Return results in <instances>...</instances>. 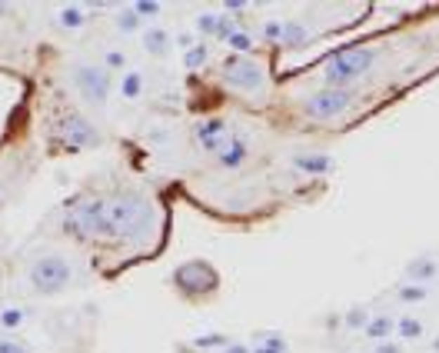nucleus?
<instances>
[{
  "mask_svg": "<svg viewBox=\"0 0 439 353\" xmlns=\"http://www.w3.org/2000/svg\"><path fill=\"white\" fill-rule=\"evenodd\" d=\"M107 220H110V240L113 247H133L150 233L153 227V207L150 200L133 187H124L110 193V207H107Z\"/></svg>",
  "mask_w": 439,
  "mask_h": 353,
  "instance_id": "f257e3e1",
  "label": "nucleus"
},
{
  "mask_svg": "<svg viewBox=\"0 0 439 353\" xmlns=\"http://www.w3.org/2000/svg\"><path fill=\"white\" fill-rule=\"evenodd\" d=\"M107 207H110V197L107 193H97V190H84L80 197L63 207L60 214V230L77 243H93L100 240L107 243L110 240V220H107Z\"/></svg>",
  "mask_w": 439,
  "mask_h": 353,
  "instance_id": "f03ea898",
  "label": "nucleus"
},
{
  "mask_svg": "<svg viewBox=\"0 0 439 353\" xmlns=\"http://www.w3.org/2000/svg\"><path fill=\"white\" fill-rule=\"evenodd\" d=\"M77 280V267L67 253H57V250H47V253H37L30 267H27V290L37 293V297H57V293L70 290Z\"/></svg>",
  "mask_w": 439,
  "mask_h": 353,
  "instance_id": "7ed1b4c3",
  "label": "nucleus"
},
{
  "mask_svg": "<svg viewBox=\"0 0 439 353\" xmlns=\"http://www.w3.org/2000/svg\"><path fill=\"white\" fill-rule=\"evenodd\" d=\"M47 140L57 153H80V150H93L103 143V134L97 130V124L84 117L80 110H60L51 117V130Z\"/></svg>",
  "mask_w": 439,
  "mask_h": 353,
  "instance_id": "20e7f679",
  "label": "nucleus"
},
{
  "mask_svg": "<svg viewBox=\"0 0 439 353\" xmlns=\"http://www.w3.org/2000/svg\"><path fill=\"white\" fill-rule=\"evenodd\" d=\"M379 60V47H346L323 60V87L353 90Z\"/></svg>",
  "mask_w": 439,
  "mask_h": 353,
  "instance_id": "39448f33",
  "label": "nucleus"
},
{
  "mask_svg": "<svg viewBox=\"0 0 439 353\" xmlns=\"http://www.w3.org/2000/svg\"><path fill=\"white\" fill-rule=\"evenodd\" d=\"M170 287L187 303H203V300H210V297H216V290H220V274H216V267L207 264V260H187V264L173 267Z\"/></svg>",
  "mask_w": 439,
  "mask_h": 353,
  "instance_id": "423d86ee",
  "label": "nucleus"
},
{
  "mask_svg": "<svg viewBox=\"0 0 439 353\" xmlns=\"http://www.w3.org/2000/svg\"><path fill=\"white\" fill-rule=\"evenodd\" d=\"M70 84H74L77 97L84 103H90V107H103L113 94V74L103 63H90V60L74 63L70 67Z\"/></svg>",
  "mask_w": 439,
  "mask_h": 353,
  "instance_id": "0eeeda50",
  "label": "nucleus"
},
{
  "mask_svg": "<svg viewBox=\"0 0 439 353\" xmlns=\"http://www.w3.org/2000/svg\"><path fill=\"white\" fill-rule=\"evenodd\" d=\"M223 84L230 90H237V94H263L270 87V70L263 67V60H256V57H230L223 63Z\"/></svg>",
  "mask_w": 439,
  "mask_h": 353,
  "instance_id": "6e6552de",
  "label": "nucleus"
},
{
  "mask_svg": "<svg viewBox=\"0 0 439 353\" xmlns=\"http://www.w3.org/2000/svg\"><path fill=\"white\" fill-rule=\"evenodd\" d=\"M353 101H356V94H353V90L320 87V90H310V94L303 97L300 110L310 117V120H336V117L350 114Z\"/></svg>",
  "mask_w": 439,
  "mask_h": 353,
  "instance_id": "1a4fd4ad",
  "label": "nucleus"
},
{
  "mask_svg": "<svg viewBox=\"0 0 439 353\" xmlns=\"http://www.w3.org/2000/svg\"><path fill=\"white\" fill-rule=\"evenodd\" d=\"M193 140H197L200 150L216 157L220 147L230 140V124H226L223 117H203V120H197V127H193Z\"/></svg>",
  "mask_w": 439,
  "mask_h": 353,
  "instance_id": "9d476101",
  "label": "nucleus"
},
{
  "mask_svg": "<svg viewBox=\"0 0 439 353\" xmlns=\"http://www.w3.org/2000/svg\"><path fill=\"white\" fill-rule=\"evenodd\" d=\"M237 17H226L223 11H203L197 13V20H193V30L200 34V40H226L233 30H237Z\"/></svg>",
  "mask_w": 439,
  "mask_h": 353,
  "instance_id": "9b49d317",
  "label": "nucleus"
},
{
  "mask_svg": "<svg viewBox=\"0 0 439 353\" xmlns=\"http://www.w3.org/2000/svg\"><path fill=\"white\" fill-rule=\"evenodd\" d=\"M402 277H406V283H419V287L436 283L439 257H433V253H416V257H409L406 267H402Z\"/></svg>",
  "mask_w": 439,
  "mask_h": 353,
  "instance_id": "f8f14e48",
  "label": "nucleus"
},
{
  "mask_svg": "<svg viewBox=\"0 0 439 353\" xmlns=\"http://www.w3.org/2000/svg\"><path fill=\"white\" fill-rule=\"evenodd\" d=\"M289 167L306 176H327L333 170V157L327 150H300L289 157Z\"/></svg>",
  "mask_w": 439,
  "mask_h": 353,
  "instance_id": "ddd939ff",
  "label": "nucleus"
},
{
  "mask_svg": "<svg viewBox=\"0 0 439 353\" xmlns=\"http://www.w3.org/2000/svg\"><path fill=\"white\" fill-rule=\"evenodd\" d=\"M140 44H143V51L150 53V57L164 60L166 53L173 51V34H170L164 24H150V27H143V34H140Z\"/></svg>",
  "mask_w": 439,
  "mask_h": 353,
  "instance_id": "4468645a",
  "label": "nucleus"
},
{
  "mask_svg": "<svg viewBox=\"0 0 439 353\" xmlns=\"http://www.w3.org/2000/svg\"><path fill=\"white\" fill-rule=\"evenodd\" d=\"M214 160H216L220 170H240V167L250 160V143L243 137H230L223 147H220V153H216Z\"/></svg>",
  "mask_w": 439,
  "mask_h": 353,
  "instance_id": "2eb2a0df",
  "label": "nucleus"
},
{
  "mask_svg": "<svg viewBox=\"0 0 439 353\" xmlns=\"http://www.w3.org/2000/svg\"><path fill=\"white\" fill-rule=\"evenodd\" d=\"M53 24L60 27V30H67V34H77V30H84L90 24V11L84 4H63L53 13Z\"/></svg>",
  "mask_w": 439,
  "mask_h": 353,
  "instance_id": "dca6fc26",
  "label": "nucleus"
},
{
  "mask_svg": "<svg viewBox=\"0 0 439 353\" xmlns=\"http://www.w3.org/2000/svg\"><path fill=\"white\" fill-rule=\"evenodd\" d=\"M310 37H313V30L303 24V20L287 17V20H283V34H280V47H287V51H300V47L310 44Z\"/></svg>",
  "mask_w": 439,
  "mask_h": 353,
  "instance_id": "f3484780",
  "label": "nucleus"
},
{
  "mask_svg": "<svg viewBox=\"0 0 439 353\" xmlns=\"http://www.w3.org/2000/svg\"><path fill=\"white\" fill-rule=\"evenodd\" d=\"M250 353H289V340L280 330H256L250 340Z\"/></svg>",
  "mask_w": 439,
  "mask_h": 353,
  "instance_id": "a211bd4d",
  "label": "nucleus"
},
{
  "mask_svg": "<svg viewBox=\"0 0 439 353\" xmlns=\"http://www.w3.org/2000/svg\"><path fill=\"white\" fill-rule=\"evenodd\" d=\"M393 330H396V316L393 314H373L369 323L363 327V337L369 343H383V340H393Z\"/></svg>",
  "mask_w": 439,
  "mask_h": 353,
  "instance_id": "6ab92c4d",
  "label": "nucleus"
},
{
  "mask_svg": "<svg viewBox=\"0 0 439 353\" xmlns=\"http://www.w3.org/2000/svg\"><path fill=\"white\" fill-rule=\"evenodd\" d=\"M393 337H400V343H416L426 337V323L413 314H402L396 316V330H393Z\"/></svg>",
  "mask_w": 439,
  "mask_h": 353,
  "instance_id": "aec40b11",
  "label": "nucleus"
},
{
  "mask_svg": "<svg viewBox=\"0 0 439 353\" xmlns=\"http://www.w3.org/2000/svg\"><path fill=\"white\" fill-rule=\"evenodd\" d=\"M143 87H147V77H143V70H124V77H120V84H117V90H120V97H124L126 103H137L140 97H143Z\"/></svg>",
  "mask_w": 439,
  "mask_h": 353,
  "instance_id": "412c9836",
  "label": "nucleus"
},
{
  "mask_svg": "<svg viewBox=\"0 0 439 353\" xmlns=\"http://www.w3.org/2000/svg\"><path fill=\"white\" fill-rule=\"evenodd\" d=\"M429 287H419V283H396L393 287V297L400 303H406V307H413V303H426L429 300Z\"/></svg>",
  "mask_w": 439,
  "mask_h": 353,
  "instance_id": "4be33fe9",
  "label": "nucleus"
},
{
  "mask_svg": "<svg viewBox=\"0 0 439 353\" xmlns=\"http://www.w3.org/2000/svg\"><path fill=\"white\" fill-rule=\"evenodd\" d=\"M223 44L230 47V51H233V57H250V53H253V44H256V40H253L250 30L237 27V30H233V34H230Z\"/></svg>",
  "mask_w": 439,
  "mask_h": 353,
  "instance_id": "5701e85b",
  "label": "nucleus"
},
{
  "mask_svg": "<svg viewBox=\"0 0 439 353\" xmlns=\"http://www.w3.org/2000/svg\"><path fill=\"white\" fill-rule=\"evenodd\" d=\"M226 343H230V337H226V333H200V337H193V340H190V350L214 353V350H223Z\"/></svg>",
  "mask_w": 439,
  "mask_h": 353,
  "instance_id": "b1692460",
  "label": "nucleus"
},
{
  "mask_svg": "<svg viewBox=\"0 0 439 353\" xmlns=\"http://www.w3.org/2000/svg\"><path fill=\"white\" fill-rule=\"evenodd\" d=\"M27 320H30V310H27V307H4V310H0V327L7 330V333H13L17 327H24Z\"/></svg>",
  "mask_w": 439,
  "mask_h": 353,
  "instance_id": "393cba45",
  "label": "nucleus"
},
{
  "mask_svg": "<svg viewBox=\"0 0 439 353\" xmlns=\"http://www.w3.org/2000/svg\"><path fill=\"white\" fill-rule=\"evenodd\" d=\"M113 24H117V30H120V34H143V20H140L137 13H133V7H124V11H117Z\"/></svg>",
  "mask_w": 439,
  "mask_h": 353,
  "instance_id": "a878e982",
  "label": "nucleus"
},
{
  "mask_svg": "<svg viewBox=\"0 0 439 353\" xmlns=\"http://www.w3.org/2000/svg\"><path fill=\"white\" fill-rule=\"evenodd\" d=\"M207 57H210V47H207V40L193 44L190 51H183V70H200L203 63H207Z\"/></svg>",
  "mask_w": 439,
  "mask_h": 353,
  "instance_id": "bb28decb",
  "label": "nucleus"
},
{
  "mask_svg": "<svg viewBox=\"0 0 439 353\" xmlns=\"http://www.w3.org/2000/svg\"><path fill=\"white\" fill-rule=\"evenodd\" d=\"M369 316H373V310H366V307H350V310H343V327L363 333V327L369 323Z\"/></svg>",
  "mask_w": 439,
  "mask_h": 353,
  "instance_id": "cd10ccee",
  "label": "nucleus"
},
{
  "mask_svg": "<svg viewBox=\"0 0 439 353\" xmlns=\"http://www.w3.org/2000/svg\"><path fill=\"white\" fill-rule=\"evenodd\" d=\"M280 34H283V20H273V17H270V20L260 24V37H263L266 44H280Z\"/></svg>",
  "mask_w": 439,
  "mask_h": 353,
  "instance_id": "c85d7f7f",
  "label": "nucleus"
},
{
  "mask_svg": "<svg viewBox=\"0 0 439 353\" xmlns=\"http://www.w3.org/2000/svg\"><path fill=\"white\" fill-rule=\"evenodd\" d=\"M130 7H133V13H137L140 20H147V17H160V13H164V7L153 4V0H137V4H130Z\"/></svg>",
  "mask_w": 439,
  "mask_h": 353,
  "instance_id": "c756f323",
  "label": "nucleus"
},
{
  "mask_svg": "<svg viewBox=\"0 0 439 353\" xmlns=\"http://www.w3.org/2000/svg\"><path fill=\"white\" fill-rule=\"evenodd\" d=\"M0 353H30V347L24 340H17L13 333H4L0 337Z\"/></svg>",
  "mask_w": 439,
  "mask_h": 353,
  "instance_id": "7c9ffc66",
  "label": "nucleus"
},
{
  "mask_svg": "<svg viewBox=\"0 0 439 353\" xmlns=\"http://www.w3.org/2000/svg\"><path fill=\"white\" fill-rule=\"evenodd\" d=\"M103 67H107V70H126V53L124 51H107L103 53Z\"/></svg>",
  "mask_w": 439,
  "mask_h": 353,
  "instance_id": "2f4dec72",
  "label": "nucleus"
},
{
  "mask_svg": "<svg viewBox=\"0 0 439 353\" xmlns=\"http://www.w3.org/2000/svg\"><path fill=\"white\" fill-rule=\"evenodd\" d=\"M373 353H402V343H400V340H383V343H373Z\"/></svg>",
  "mask_w": 439,
  "mask_h": 353,
  "instance_id": "473e14b6",
  "label": "nucleus"
},
{
  "mask_svg": "<svg viewBox=\"0 0 439 353\" xmlns=\"http://www.w3.org/2000/svg\"><path fill=\"white\" fill-rule=\"evenodd\" d=\"M173 44L180 47V51H190L193 44H200V37H197V34H176V37H173Z\"/></svg>",
  "mask_w": 439,
  "mask_h": 353,
  "instance_id": "72a5a7b5",
  "label": "nucleus"
},
{
  "mask_svg": "<svg viewBox=\"0 0 439 353\" xmlns=\"http://www.w3.org/2000/svg\"><path fill=\"white\" fill-rule=\"evenodd\" d=\"M247 7H250L247 0H226V4H223V13H226V17H230V13H247Z\"/></svg>",
  "mask_w": 439,
  "mask_h": 353,
  "instance_id": "f704fd0d",
  "label": "nucleus"
},
{
  "mask_svg": "<svg viewBox=\"0 0 439 353\" xmlns=\"http://www.w3.org/2000/svg\"><path fill=\"white\" fill-rule=\"evenodd\" d=\"M220 353H250V343H240V340H230L223 347V350Z\"/></svg>",
  "mask_w": 439,
  "mask_h": 353,
  "instance_id": "c9c22d12",
  "label": "nucleus"
},
{
  "mask_svg": "<svg viewBox=\"0 0 439 353\" xmlns=\"http://www.w3.org/2000/svg\"><path fill=\"white\" fill-rule=\"evenodd\" d=\"M429 350H433V353H439V333L433 337V340H429Z\"/></svg>",
  "mask_w": 439,
  "mask_h": 353,
  "instance_id": "e433bc0d",
  "label": "nucleus"
},
{
  "mask_svg": "<svg viewBox=\"0 0 439 353\" xmlns=\"http://www.w3.org/2000/svg\"><path fill=\"white\" fill-rule=\"evenodd\" d=\"M7 13H11V4H4V0H0V17H7Z\"/></svg>",
  "mask_w": 439,
  "mask_h": 353,
  "instance_id": "4c0bfd02",
  "label": "nucleus"
},
{
  "mask_svg": "<svg viewBox=\"0 0 439 353\" xmlns=\"http://www.w3.org/2000/svg\"><path fill=\"white\" fill-rule=\"evenodd\" d=\"M0 207H4V193H0Z\"/></svg>",
  "mask_w": 439,
  "mask_h": 353,
  "instance_id": "58836bf2",
  "label": "nucleus"
}]
</instances>
